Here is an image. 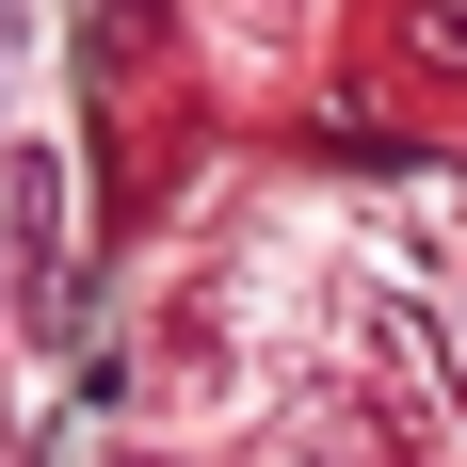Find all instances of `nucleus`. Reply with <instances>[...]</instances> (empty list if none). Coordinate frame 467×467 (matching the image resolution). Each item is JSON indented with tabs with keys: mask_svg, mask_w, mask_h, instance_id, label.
Here are the masks:
<instances>
[{
	"mask_svg": "<svg viewBox=\"0 0 467 467\" xmlns=\"http://www.w3.org/2000/svg\"><path fill=\"white\" fill-rule=\"evenodd\" d=\"M371 306V290H355ZM355 306H323V338L275 371V451L290 467H451V420H435L420 355L387 323H355Z\"/></svg>",
	"mask_w": 467,
	"mask_h": 467,
	"instance_id": "nucleus-1",
	"label": "nucleus"
},
{
	"mask_svg": "<svg viewBox=\"0 0 467 467\" xmlns=\"http://www.w3.org/2000/svg\"><path fill=\"white\" fill-rule=\"evenodd\" d=\"M33 81H48V0H0V145L33 130Z\"/></svg>",
	"mask_w": 467,
	"mask_h": 467,
	"instance_id": "nucleus-4",
	"label": "nucleus"
},
{
	"mask_svg": "<svg viewBox=\"0 0 467 467\" xmlns=\"http://www.w3.org/2000/svg\"><path fill=\"white\" fill-rule=\"evenodd\" d=\"M0 290H16V323H48V290H65V161H48V130L0 145Z\"/></svg>",
	"mask_w": 467,
	"mask_h": 467,
	"instance_id": "nucleus-2",
	"label": "nucleus"
},
{
	"mask_svg": "<svg viewBox=\"0 0 467 467\" xmlns=\"http://www.w3.org/2000/svg\"><path fill=\"white\" fill-rule=\"evenodd\" d=\"M193 33H210V65H226V81H275V65H306L323 0H193Z\"/></svg>",
	"mask_w": 467,
	"mask_h": 467,
	"instance_id": "nucleus-3",
	"label": "nucleus"
}]
</instances>
